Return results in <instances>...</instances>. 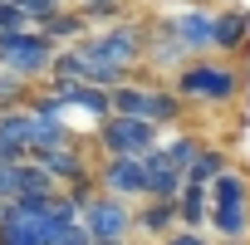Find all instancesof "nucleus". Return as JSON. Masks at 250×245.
Listing matches in <instances>:
<instances>
[{"label":"nucleus","instance_id":"obj_1","mask_svg":"<svg viewBox=\"0 0 250 245\" xmlns=\"http://www.w3.org/2000/svg\"><path fill=\"white\" fill-rule=\"evenodd\" d=\"M143 44H147V20H118V25H103L79 40L88 64H108L128 79H138V69H143Z\"/></svg>","mask_w":250,"mask_h":245},{"label":"nucleus","instance_id":"obj_2","mask_svg":"<svg viewBox=\"0 0 250 245\" xmlns=\"http://www.w3.org/2000/svg\"><path fill=\"white\" fill-rule=\"evenodd\" d=\"M172 88H177L182 103H206V108H216V103H230V98L240 93V74H235L230 64H216V59H191L182 74H172Z\"/></svg>","mask_w":250,"mask_h":245},{"label":"nucleus","instance_id":"obj_3","mask_svg":"<svg viewBox=\"0 0 250 245\" xmlns=\"http://www.w3.org/2000/svg\"><path fill=\"white\" fill-rule=\"evenodd\" d=\"M113 113H128V118H143L152 128H172V122L187 113V103L177 98V88H157V83H138L128 79L123 88H113Z\"/></svg>","mask_w":250,"mask_h":245},{"label":"nucleus","instance_id":"obj_4","mask_svg":"<svg viewBox=\"0 0 250 245\" xmlns=\"http://www.w3.org/2000/svg\"><path fill=\"white\" fill-rule=\"evenodd\" d=\"M54 54H59V44H54L44 30H35V25L0 35V69H10V74L25 79V83H40V79L49 74Z\"/></svg>","mask_w":250,"mask_h":245},{"label":"nucleus","instance_id":"obj_5","mask_svg":"<svg viewBox=\"0 0 250 245\" xmlns=\"http://www.w3.org/2000/svg\"><path fill=\"white\" fill-rule=\"evenodd\" d=\"M93 143H98L103 157H147V152H157L162 128H152V122H143V118H128V113H108L98 122Z\"/></svg>","mask_w":250,"mask_h":245},{"label":"nucleus","instance_id":"obj_6","mask_svg":"<svg viewBox=\"0 0 250 245\" xmlns=\"http://www.w3.org/2000/svg\"><path fill=\"white\" fill-rule=\"evenodd\" d=\"M83 230L93 245H128L133 240V201H118L108 191H98L83 211H79Z\"/></svg>","mask_w":250,"mask_h":245},{"label":"nucleus","instance_id":"obj_7","mask_svg":"<svg viewBox=\"0 0 250 245\" xmlns=\"http://www.w3.org/2000/svg\"><path fill=\"white\" fill-rule=\"evenodd\" d=\"M187 59H191V49L177 40V30H172V15H157V20H147L143 69H152V74H182V69H187Z\"/></svg>","mask_w":250,"mask_h":245},{"label":"nucleus","instance_id":"obj_8","mask_svg":"<svg viewBox=\"0 0 250 245\" xmlns=\"http://www.w3.org/2000/svg\"><path fill=\"white\" fill-rule=\"evenodd\" d=\"M93 177H98V191H108L118 201H143V191H147L143 157H98L93 162Z\"/></svg>","mask_w":250,"mask_h":245},{"label":"nucleus","instance_id":"obj_9","mask_svg":"<svg viewBox=\"0 0 250 245\" xmlns=\"http://www.w3.org/2000/svg\"><path fill=\"white\" fill-rule=\"evenodd\" d=\"M54 182H59V191H69V186H79V182H88L93 177V162L83 157V147L79 143H64V147H44V152H30Z\"/></svg>","mask_w":250,"mask_h":245},{"label":"nucleus","instance_id":"obj_10","mask_svg":"<svg viewBox=\"0 0 250 245\" xmlns=\"http://www.w3.org/2000/svg\"><path fill=\"white\" fill-rule=\"evenodd\" d=\"M182 221H177V201H138L133 206V235H143V240H162V235H172Z\"/></svg>","mask_w":250,"mask_h":245},{"label":"nucleus","instance_id":"obj_11","mask_svg":"<svg viewBox=\"0 0 250 245\" xmlns=\"http://www.w3.org/2000/svg\"><path fill=\"white\" fill-rule=\"evenodd\" d=\"M172 30L191 49V59L206 54V49H216V15L211 10H182V15H172Z\"/></svg>","mask_w":250,"mask_h":245},{"label":"nucleus","instance_id":"obj_12","mask_svg":"<svg viewBox=\"0 0 250 245\" xmlns=\"http://www.w3.org/2000/svg\"><path fill=\"white\" fill-rule=\"evenodd\" d=\"M0 245H49V221L0 206Z\"/></svg>","mask_w":250,"mask_h":245},{"label":"nucleus","instance_id":"obj_13","mask_svg":"<svg viewBox=\"0 0 250 245\" xmlns=\"http://www.w3.org/2000/svg\"><path fill=\"white\" fill-rule=\"evenodd\" d=\"M0 152L10 162H25L30 157V108H5L0 113Z\"/></svg>","mask_w":250,"mask_h":245},{"label":"nucleus","instance_id":"obj_14","mask_svg":"<svg viewBox=\"0 0 250 245\" xmlns=\"http://www.w3.org/2000/svg\"><path fill=\"white\" fill-rule=\"evenodd\" d=\"M143 167H147V191H143V196H147V201H177V191L187 186V177H182L162 152H147Z\"/></svg>","mask_w":250,"mask_h":245},{"label":"nucleus","instance_id":"obj_15","mask_svg":"<svg viewBox=\"0 0 250 245\" xmlns=\"http://www.w3.org/2000/svg\"><path fill=\"white\" fill-rule=\"evenodd\" d=\"M49 88L64 98V108H83V113H93L98 122L113 113V93L98 88V83H49Z\"/></svg>","mask_w":250,"mask_h":245},{"label":"nucleus","instance_id":"obj_16","mask_svg":"<svg viewBox=\"0 0 250 245\" xmlns=\"http://www.w3.org/2000/svg\"><path fill=\"white\" fill-rule=\"evenodd\" d=\"M245 44H250V10H240V5L216 10V49L221 54H235Z\"/></svg>","mask_w":250,"mask_h":245},{"label":"nucleus","instance_id":"obj_17","mask_svg":"<svg viewBox=\"0 0 250 245\" xmlns=\"http://www.w3.org/2000/svg\"><path fill=\"white\" fill-rule=\"evenodd\" d=\"M216 240H250V201H226V206H211V221Z\"/></svg>","mask_w":250,"mask_h":245},{"label":"nucleus","instance_id":"obj_18","mask_svg":"<svg viewBox=\"0 0 250 245\" xmlns=\"http://www.w3.org/2000/svg\"><path fill=\"white\" fill-rule=\"evenodd\" d=\"M177 221H182L187 230H206V221H211V191L187 182V186L177 191Z\"/></svg>","mask_w":250,"mask_h":245},{"label":"nucleus","instance_id":"obj_19","mask_svg":"<svg viewBox=\"0 0 250 245\" xmlns=\"http://www.w3.org/2000/svg\"><path fill=\"white\" fill-rule=\"evenodd\" d=\"M35 30H44L54 44H79V40L88 35V25H83V15H79L74 5H69V10H54V15H44Z\"/></svg>","mask_w":250,"mask_h":245},{"label":"nucleus","instance_id":"obj_20","mask_svg":"<svg viewBox=\"0 0 250 245\" xmlns=\"http://www.w3.org/2000/svg\"><path fill=\"white\" fill-rule=\"evenodd\" d=\"M49 83H88V59L79 44H59V54L49 64Z\"/></svg>","mask_w":250,"mask_h":245},{"label":"nucleus","instance_id":"obj_21","mask_svg":"<svg viewBox=\"0 0 250 245\" xmlns=\"http://www.w3.org/2000/svg\"><path fill=\"white\" fill-rule=\"evenodd\" d=\"M201 147H206V143H201L196 133H182V138H162V143H157V152H162L182 177H187V167L196 162V152H201Z\"/></svg>","mask_w":250,"mask_h":245},{"label":"nucleus","instance_id":"obj_22","mask_svg":"<svg viewBox=\"0 0 250 245\" xmlns=\"http://www.w3.org/2000/svg\"><path fill=\"white\" fill-rule=\"evenodd\" d=\"M226 167H230V157H226L221 147H201V152H196V162L187 167V182H191V186H211Z\"/></svg>","mask_w":250,"mask_h":245},{"label":"nucleus","instance_id":"obj_23","mask_svg":"<svg viewBox=\"0 0 250 245\" xmlns=\"http://www.w3.org/2000/svg\"><path fill=\"white\" fill-rule=\"evenodd\" d=\"M30 88H35V83L15 79L10 69H0V113H5V108H20V103L30 98Z\"/></svg>","mask_w":250,"mask_h":245},{"label":"nucleus","instance_id":"obj_24","mask_svg":"<svg viewBox=\"0 0 250 245\" xmlns=\"http://www.w3.org/2000/svg\"><path fill=\"white\" fill-rule=\"evenodd\" d=\"M74 10L83 15V25H93V20L118 25V20H123V0H88V5H74Z\"/></svg>","mask_w":250,"mask_h":245},{"label":"nucleus","instance_id":"obj_25","mask_svg":"<svg viewBox=\"0 0 250 245\" xmlns=\"http://www.w3.org/2000/svg\"><path fill=\"white\" fill-rule=\"evenodd\" d=\"M10 30H30V15L20 0H0V35H10Z\"/></svg>","mask_w":250,"mask_h":245},{"label":"nucleus","instance_id":"obj_26","mask_svg":"<svg viewBox=\"0 0 250 245\" xmlns=\"http://www.w3.org/2000/svg\"><path fill=\"white\" fill-rule=\"evenodd\" d=\"M25 5V15H30V25H40L44 15H54V10H69L74 0H20Z\"/></svg>","mask_w":250,"mask_h":245},{"label":"nucleus","instance_id":"obj_27","mask_svg":"<svg viewBox=\"0 0 250 245\" xmlns=\"http://www.w3.org/2000/svg\"><path fill=\"white\" fill-rule=\"evenodd\" d=\"M49 245H93V240H88V230H83V221H74V225H64V230H54V235H49Z\"/></svg>","mask_w":250,"mask_h":245},{"label":"nucleus","instance_id":"obj_28","mask_svg":"<svg viewBox=\"0 0 250 245\" xmlns=\"http://www.w3.org/2000/svg\"><path fill=\"white\" fill-rule=\"evenodd\" d=\"M162 245H216L206 230H187V225H177L172 235H162Z\"/></svg>","mask_w":250,"mask_h":245},{"label":"nucleus","instance_id":"obj_29","mask_svg":"<svg viewBox=\"0 0 250 245\" xmlns=\"http://www.w3.org/2000/svg\"><path fill=\"white\" fill-rule=\"evenodd\" d=\"M216 245H250V240H216Z\"/></svg>","mask_w":250,"mask_h":245},{"label":"nucleus","instance_id":"obj_30","mask_svg":"<svg viewBox=\"0 0 250 245\" xmlns=\"http://www.w3.org/2000/svg\"><path fill=\"white\" fill-rule=\"evenodd\" d=\"M74 5H88V0H74Z\"/></svg>","mask_w":250,"mask_h":245}]
</instances>
